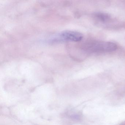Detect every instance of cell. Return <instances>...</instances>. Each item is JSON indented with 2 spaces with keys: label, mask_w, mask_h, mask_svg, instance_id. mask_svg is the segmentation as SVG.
Segmentation results:
<instances>
[{
  "label": "cell",
  "mask_w": 125,
  "mask_h": 125,
  "mask_svg": "<svg viewBox=\"0 0 125 125\" xmlns=\"http://www.w3.org/2000/svg\"><path fill=\"white\" fill-rule=\"evenodd\" d=\"M83 38V35L79 32L66 31L50 38L49 39V42L52 43L64 41L77 42L82 41Z\"/></svg>",
  "instance_id": "6da1fadb"
}]
</instances>
